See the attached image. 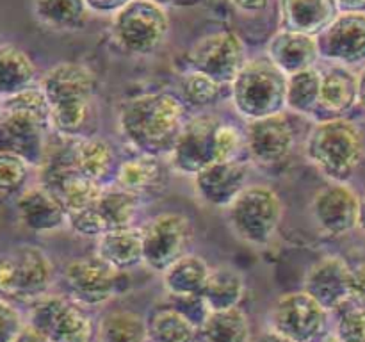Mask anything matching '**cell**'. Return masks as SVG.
I'll use <instances>...</instances> for the list:
<instances>
[{
    "mask_svg": "<svg viewBox=\"0 0 365 342\" xmlns=\"http://www.w3.org/2000/svg\"><path fill=\"white\" fill-rule=\"evenodd\" d=\"M184 102L170 93H143L121 105L118 127L125 141L145 155L170 153L184 127Z\"/></svg>",
    "mask_w": 365,
    "mask_h": 342,
    "instance_id": "cell-1",
    "label": "cell"
},
{
    "mask_svg": "<svg viewBox=\"0 0 365 342\" xmlns=\"http://www.w3.org/2000/svg\"><path fill=\"white\" fill-rule=\"evenodd\" d=\"M96 75L81 63H59L45 71L39 89L50 107V125L66 138L81 134L91 114Z\"/></svg>",
    "mask_w": 365,
    "mask_h": 342,
    "instance_id": "cell-2",
    "label": "cell"
},
{
    "mask_svg": "<svg viewBox=\"0 0 365 342\" xmlns=\"http://www.w3.org/2000/svg\"><path fill=\"white\" fill-rule=\"evenodd\" d=\"M50 107L43 91L29 88L0 103V152L24 157L31 166L45 162Z\"/></svg>",
    "mask_w": 365,
    "mask_h": 342,
    "instance_id": "cell-3",
    "label": "cell"
},
{
    "mask_svg": "<svg viewBox=\"0 0 365 342\" xmlns=\"http://www.w3.org/2000/svg\"><path fill=\"white\" fill-rule=\"evenodd\" d=\"M305 157L330 182H348L365 159V139L355 121L330 118L309 132Z\"/></svg>",
    "mask_w": 365,
    "mask_h": 342,
    "instance_id": "cell-4",
    "label": "cell"
},
{
    "mask_svg": "<svg viewBox=\"0 0 365 342\" xmlns=\"http://www.w3.org/2000/svg\"><path fill=\"white\" fill-rule=\"evenodd\" d=\"M230 96L235 110L248 121L282 114L287 109V75L267 57L246 61L230 84Z\"/></svg>",
    "mask_w": 365,
    "mask_h": 342,
    "instance_id": "cell-5",
    "label": "cell"
},
{
    "mask_svg": "<svg viewBox=\"0 0 365 342\" xmlns=\"http://www.w3.org/2000/svg\"><path fill=\"white\" fill-rule=\"evenodd\" d=\"M56 278L52 259L36 244H16L0 253V296L32 303L48 294Z\"/></svg>",
    "mask_w": 365,
    "mask_h": 342,
    "instance_id": "cell-6",
    "label": "cell"
},
{
    "mask_svg": "<svg viewBox=\"0 0 365 342\" xmlns=\"http://www.w3.org/2000/svg\"><path fill=\"white\" fill-rule=\"evenodd\" d=\"M282 217L280 196L266 184H248L227 209L230 230L239 241L253 248H264L273 241Z\"/></svg>",
    "mask_w": 365,
    "mask_h": 342,
    "instance_id": "cell-7",
    "label": "cell"
},
{
    "mask_svg": "<svg viewBox=\"0 0 365 342\" xmlns=\"http://www.w3.org/2000/svg\"><path fill=\"white\" fill-rule=\"evenodd\" d=\"M27 326L50 342H96V324L68 294H45L29 303Z\"/></svg>",
    "mask_w": 365,
    "mask_h": 342,
    "instance_id": "cell-8",
    "label": "cell"
},
{
    "mask_svg": "<svg viewBox=\"0 0 365 342\" xmlns=\"http://www.w3.org/2000/svg\"><path fill=\"white\" fill-rule=\"evenodd\" d=\"M113 39L130 56L157 52L170 34L166 9L153 0H130L113 14Z\"/></svg>",
    "mask_w": 365,
    "mask_h": 342,
    "instance_id": "cell-9",
    "label": "cell"
},
{
    "mask_svg": "<svg viewBox=\"0 0 365 342\" xmlns=\"http://www.w3.org/2000/svg\"><path fill=\"white\" fill-rule=\"evenodd\" d=\"M328 312L309 292L282 294L267 312V326L292 342H323L327 338Z\"/></svg>",
    "mask_w": 365,
    "mask_h": 342,
    "instance_id": "cell-10",
    "label": "cell"
},
{
    "mask_svg": "<svg viewBox=\"0 0 365 342\" xmlns=\"http://www.w3.org/2000/svg\"><path fill=\"white\" fill-rule=\"evenodd\" d=\"M143 266L163 274L189 252L195 230L185 214L160 212L141 227Z\"/></svg>",
    "mask_w": 365,
    "mask_h": 342,
    "instance_id": "cell-11",
    "label": "cell"
},
{
    "mask_svg": "<svg viewBox=\"0 0 365 342\" xmlns=\"http://www.w3.org/2000/svg\"><path fill=\"white\" fill-rule=\"evenodd\" d=\"M123 276L125 271L116 269L96 255L71 260L63 269L68 296L86 309L113 301L123 289Z\"/></svg>",
    "mask_w": 365,
    "mask_h": 342,
    "instance_id": "cell-12",
    "label": "cell"
},
{
    "mask_svg": "<svg viewBox=\"0 0 365 342\" xmlns=\"http://www.w3.org/2000/svg\"><path fill=\"white\" fill-rule=\"evenodd\" d=\"M246 45L232 31H217L200 38L189 50L192 70L209 75L220 84H232L246 64Z\"/></svg>",
    "mask_w": 365,
    "mask_h": 342,
    "instance_id": "cell-13",
    "label": "cell"
},
{
    "mask_svg": "<svg viewBox=\"0 0 365 342\" xmlns=\"http://www.w3.org/2000/svg\"><path fill=\"white\" fill-rule=\"evenodd\" d=\"M220 123L216 116H195L185 121L168 153L171 170L185 177H195L203 167L216 162V132Z\"/></svg>",
    "mask_w": 365,
    "mask_h": 342,
    "instance_id": "cell-14",
    "label": "cell"
},
{
    "mask_svg": "<svg viewBox=\"0 0 365 342\" xmlns=\"http://www.w3.org/2000/svg\"><path fill=\"white\" fill-rule=\"evenodd\" d=\"M359 192L348 182H330L314 195L310 212L316 227L330 237L359 228Z\"/></svg>",
    "mask_w": 365,
    "mask_h": 342,
    "instance_id": "cell-15",
    "label": "cell"
},
{
    "mask_svg": "<svg viewBox=\"0 0 365 342\" xmlns=\"http://www.w3.org/2000/svg\"><path fill=\"white\" fill-rule=\"evenodd\" d=\"M323 59L341 66L365 64V11H341L317 36Z\"/></svg>",
    "mask_w": 365,
    "mask_h": 342,
    "instance_id": "cell-16",
    "label": "cell"
},
{
    "mask_svg": "<svg viewBox=\"0 0 365 342\" xmlns=\"http://www.w3.org/2000/svg\"><path fill=\"white\" fill-rule=\"evenodd\" d=\"M353 267L341 255H327L314 262L303 278V291L309 292L328 312H337L351 303Z\"/></svg>",
    "mask_w": 365,
    "mask_h": 342,
    "instance_id": "cell-17",
    "label": "cell"
},
{
    "mask_svg": "<svg viewBox=\"0 0 365 342\" xmlns=\"http://www.w3.org/2000/svg\"><path fill=\"white\" fill-rule=\"evenodd\" d=\"M248 164L241 159L216 160L192 177L195 192L203 203L228 209L248 185Z\"/></svg>",
    "mask_w": 365,
    "mask_h": 342,
    "instance_id": "cell-18",
    "label": "cell"
},
{
    "mask_svg": "<svg viewBox=\"0 0 365 342\" xmlns=\"http://www.w3.org/2000/svg\"><path fill=\"white\" fill-rule=\"evenodd\" d=\"M245 145L257 164L273 166L291 155L294 148V130L289 118L282 114L248 121Z\"/></svg>",
    "mask_w": 365,
    "mask_h": 342,
    "instance_id": "cell-19",
    "label": "cell"
},
{
    "mask_svg": "<svg viewBox=\"0 0 365 342\" xmlns=\"http://www.w3.org/2000/svg\"><path fill=\"white\" fill-rule=\"evenodd\" d=\"M20 223L34 234H52L68 224V212L61 200L45 184L31 185L16 200Z\"/></svg>",
    "mask_w": 365,
    "mask_h": 342,
    "instance_id": "cell-20",
    "label": "cell"
},
{
    "mask_svg": "<svg viewBox=\"0 0 365 342\" xmlns=\"http://www.w3.org/2000/svg\"><path fill=\"white\" fill-rule=\"evenodd\" d=\"M267 59L285 75H294L298 71L316 66L321 57L317 36L280 28L271 36L266 46Z\"/></svg>",
    "mask_w": 365,
    "mask_h": 342,
    "instance_id": "cell-21",
    "label": "cell"
},
{
    "mask_svg": "<svg viewBox=\"0 0 365 342\" xmlns=\"http://www.w3.org/2000/svg\"><path fill=\"white\" fill-rule=\"evenodd\" d=\"M280 28L319 36L341 13L337 0H278Z\"/></svg>",
    "mask_w": 365,
    "mask_h": 342,
    "instance_id": "cell-22",
    "label": "cell"
},
{
    "mask_svg": "<svg viewBox=\"0 0 365 342\" xmlns=\"http://www.w3.org/2000/svg\"><path fill=\"white\" fill-rule=\"evenodd\" d=\"M95 255L120 271H130L143 264L141 228L123 227L103 232L96 237Z\"/></svg>",
    "mask_w": 365,
    "mask_h": 342,
    "instance_id": "cell-23",
    "label": "cell"
},
{
    "mask_svg": "<svg viewBox=\"0 0 365 342\" xmlns=\"http://www.w3.org/2000/svg\"><path fill=\"white\" fill-rule=\"evenodd\" d=\"M210 269L203 256L185 253L175 260L160 276L166 292L178 299H202L203 287L207 284Z\"/></svg>",
    "mask_w": 365,
    "mask_h": 342,
    "instance_id": "cell-24",
    "label": "cell"
},
{
    "mask_svg": "<svg viewBox=\"0 0 365 342\" xmlns=\"http://www.w3.org/2000/svg\"><path fill=\"white\" fill-rule=\"evenodd\" d=\"M200 342H253L252 324L241 306L207 310L198 326Z\"/></svg>",
    "mask_w": 365,
    "mask_h": 342,
    "instance_id": "cell-25",
    "label": "cell"
},
{
    "mask_svg": "<svg viewBox=\"0 0 365 342\" xmlns=\"http://www.w3.org/2000/svg\"><path fill=\"white\" fill-rule=\"evenodd\" d=\"M359 98V75L348 66L335 64L321 71L319 107L327 113L344 114L356 105Z\"/></svg>",
    "mask_w": 365,
    "mask_h": 342,
    "instance_id": "cell-26",
    "label": "cell"
},
{
    "mask_svg": "<svg viewBox=\"0 0 365 342\" xmlns=\"http://www.w3.org/2000/svg\"><path fill=\"white\" fill-rule=\"evenodd\" d=\"M246 292V281L241 271L228 264L210 269L202 292V303L207 310H225L241 305Z\"/></svg>",
    "mask_w": 365,
    "mask_h": 342,
    "instance_id": "cell-27",
    "label": "cell"
},
{
    "mask_svg": "<svg viewBox=\"0 0 365 342\" xmlns=\"http://www.w3.org/2000/svg\"><path fill=\"white\" fill-rule=\"evenodd\" d=\"M34 16L53 32H77L89 21L91 9L86 0H34Z\"/></svg>",
    "mask_w": 365,
    "mask_h": 342,
    "instance_id": "cell-28",
    "label": "cell"
},
{
    "mask_svg": "<svg viewBox=\"0 0 365 342\" xmlns=\"http://www.w3.org/2000/svg\"><path fill=\"white\" fill-rule=\"evenodd\" d=\"M36 64L13 43H0V100L34 88Z\"/></svg>",
    "mask_w": 365,
    "mask_h": 342,
    "instance_id": "cell-29",
    "label": "cell"
},
{
    "mask_svg": "<svg viewBox=\"0 0 365 342\" xmlns=\"http://www.w3.org/2000/svg\"><path fill=\"white\" fill-rule=\"evenodd\" d=\"M70 162L84 177L102 184L114 164V150L103 138H82L70 150Z\"/></svg>",
    "mask_w": 365,
    "mask_h": 342,
    "instance_id": "cell-30",
    "label": "cell"
},
{
    "mask_svg": "<svg viewBox=\"0 0 365 342\" xmlns=\"http://www.w3.org/2000/svg\"><path fill=\"white\" fill-rule=\"evenodd\" d=\"M96 342H148V323L134 310H109L96 323Z\"/></svg>",
    "mask_w": 365,
    "mask_h": 342,
    "instance_id": "cell-31",
    "label": "cell"
},
{
    "mask_svg": "<svg viewBox=\"0 0 365 342\" xmlns=\"http://www.w3.org/2000/svg\"><path fill=\"white\" fill-rule=\"evenodd\" d=\"M148 342H196L198 324L185 312L177 309L155 310L146 319Z\"/></svg>",
    "mask_w": 365,
    "mask_h": 342,
    "instance_id": "cell-32",
    "label": "cell"
},
{
    "mask_svg": "<svg viewBox=\"0 0 365 342\" xmlns=\"http://www.w3.org/2000/svg\"><path fill=\"white\" fill-rule=\"evenodd\" d=\"M100 219L106 224V232L113 228L130 227L139 209V196L120 185L103 187L98 202L95 203Z\"/></svg>",
    "mask_w": 365,
    "mask_h": 342,
    "instance_id": "cell-33",
    "label": "cell"
},
{
    "mask_svg": "<svg viewBox=\"0 0 365 342\" xmlns=\"http://www.w3.org/2000/svg\"><path fill=\"white\" fill-rule=\"evenodd\" d=\"M163 166H160L159 159L141 153L139 157L121 162L116 171V184L141 196L159 187L163 182Z\"/></svg>",
    "mask_w": 365,
    "mask_h": 342,
    "instance_id": "cell-34",
    "label": "cell"
},
{
    "mask_svg": "<svg viewBox=\"0 0 365 342\" xmlns=\"http://www.w3.org/2000/svg\"><path fill=\"white\" fill-rule=\"evenodd\" d=\"M321 71L316 66L287 77V109L312 114L319 107Z\"/></svg>",
    "mask_w": 365,
    "mask_h": 342,
    "instance_id": "cell-35",
    "label": "cell"
},
{
    "mask_svg": "<svg viewBox=\"0 0 365 342\" xmlns=\"http://www.w3.org/2000/svg\"><path fill=\"white\" fill-rule=\"evenodd\" d=\"M221 88H223V84H220L202 71L192 70V68L191 71L182 75L180 82H178L180 100L185 105L195 107V109H203V107L216 103L221 95Z\"/></svg>",
    "mask_w": 365,
    "mask_h": 342,
    "instance_id": "cell-36",
    "label": "cell"
},
{
    "mask_svg": "<svg viewBox=\"0 0 365 342\" xmlns=\"http://www.w3.org/2000/svg\"><path fill=\"white\" fill-rule=\"evenodd\" d=\"M334 338L337 342H365V306L348 303L341 309L334 328Z\"/></svg>",
    "mask_w": 365,
    "mask_h": 342,
    "instance_id": "cell-37",
    "label": "cell"
},
{
    "mask_svg": "<svg viewBox=\"0 0 365 342\" xmlns=\"http://www.w3.org/2000/svg\"><path fill=\"white\" fill-rule=\"evenodd\" d=\"M31 164L24 157L11 152H0V192H14L25 185Z\"/></svg>",
    "mask_w": 365,
    "mask_h": 342,
    "instance_id": "cell-38",
    "label": "cell"
},
{
    "mask_svg": "<svg viewBox=\"0 0 365 342\" xmlns=\"http://www.w3.org/2000/svg\"><path fill=\"white\" fill-rule=\"evenodd\" d=\"M27 321L16 305L0 296V342H16Z\"/></svg>",
    "mask_w": 365,
    "mask_h": 342,
    "instance_id": "cell-39",
    "label": "cell"
},
{
    "mask_svg": "<svg viewBox=\"0 0 365 342\" xmlns=\"http://www.w3.org/2000/svg\"><path fill=\"white\" fill-rule=\"evenodd\" d=\"M245 141V135L241 134L235 125L220 123L216 132V150L217 160H232L237 159L241 146Z\"/></svg>",
    "mask_w": 365,
    "mask_h": 342,
    "instance_id": "cell-40",
    "label": "cell"
},
{
    "mask_svg": "<svg viewBox=\"0 0 365 342\" xmlns=\"http://www.w3.org/2000/svg\"><path fill=\"white\" fill-rule=\"evenodd\" d=\"M351 301L365 306V260L353 267Z\"/></svg>",
    "mask_w": 365,
    "mask_h": 342,
    "instance_id": "cell-41",
    "label": "cell"
},
{
    "mask_svg": "<svg viewBox=\"0 0 365 342\" xmlns=\"http://www.w3.org/2000/svg\"><path fill=\"white\" fill-rule=\"evenodd\" d=\"M130 0H86L88 7L91 9V13L98 14H116L118 11Z\"/></svg>",
    "mask_w": 365,
    "mask_h": 342,
    "instance_id": "cell-42",
    "label": "cell"
},
{
    "mask_svg": "<svg viewBox=\"0 0 365 342\" xmlns=\"http://www.w3.org/2000/svg\"><path fill=\"white\" fill-rule=\"evenodd\" d=\"M232 6L245 14H259L269 7L271 0H230Z\"/></svg>",
    "mask_w": 365,
    "mask_h": 342,
    "instance_id": "cell-43",
    "label": "cell"
},
{
    "mask_svg": "<svg viewBox=\"0 0 365 342\" xmlns=\"http://www.w3.org/2000/svg\"><path fill=\"white\" fill-rule=\"evenodd\" d=\"M253 342H292V341H289L287 337H284L282 333L274 331L273 328L267 326L266 330L260 331V333L253 338Z\"/></svg>",
    "mask_w": 365,
    "mask_h": 342,
    "instance_id": "cell-44",
    "label": "cell"
},
{
    "mask_svg": "<svg viewBox=\"0 0 365 342\" xmlns=\"http://www.w3.org/2000/svg\"><path fill=\"white\" fill-rule=\"evenodd\" d=\"M356 75H359V98H356V105L365 113V64Z\"/></svg>",
    "mask_w": 365,
    "mask_h": 342,
    "instance_id": "cell-45",
    "label": "cell"
},
{
    "mask_svg": "<svg viewBox=\"0 0 365 342\" xmlns=\"http://www.w3.org/2000/svg\"><path fill=\"white\" fill-rule=\"evenodd\" d=\"M16 342H50V341H46L45 337H41V335H39L38 331L32 330V328L25 326L24 333L20 335V338H18Z\"/></svg>",
    "mask_w": 365,
    "mask_h": 342,
    "instance_id": "cell-46",
    "label": "cell"
},
{
    "mask_svg": "<svg viewBox=\"0 0 365 342\" xmlns=\"http://www.w3.org/2000/svg\"><path fill=\"white\" fill-rule=\"evenodd\" d=\"M341 11H365V0H337Z\"/></svg>",
    "mask_w": 365,
    "mask_h": 342,
    "instance_id": "cell-47",
    "label": "cell"
},
{
    "mask_svg": "<svg viewBox=\"0 0 365 342\" xmlns=\"http://www.w3.org/2000/svg\"><path fill=\"white\" fill-rule=\"evenodd\" d=\"M359 228L365 234V189L359 196Z\"/></svg>",
    "mask_w": 365,
    "mask_h": 342,
    "instance_id": "cell-48",
    "label": "cell"
},
{
    "mask_svg": "<svg viewBox=\"0 0 365 342\" xmlns=\"http://www.w3.org/2000/svg\"><path fill=\"white\" fill-rule=\"evenodd\" d=\"M153 2L160 4V6H170V4H175L177 0H153Z\"/></svg>",
    "mask_w": 365,
    "mask_h": 342,
    "instance_id": "cell-49",
    "label": "cell"
},
{
    "mask_svg": "<svg viewBox=\"0 0 365 342\" xmlns=\"http://www.w3.org/2000/svg\"><path fill=\"white\" fill-rule=\"evenodd\" d=\"M323 342H337V341H335V338L334 337H331V338H324V341Z\"/></svg>",
    "mask_w": 365,
    "mask_h": 342,
    "instance_id": "cell-50",
    "label": "cell"
},
{
    "mask_svg": "<svg viewBox=\"0 0 365 342\" xmlns=\"http://www.w3.org/2000/svg\"><path fill=\"white\" fill-rule=\"evenodd\" d=\"M0 103H2V100H0Z\"/></svg>",
    "mask_w": 365,
    "mask_h": 342,
    "instance_id": "cell-51",
    "label": "cell"
}]
</instances>
